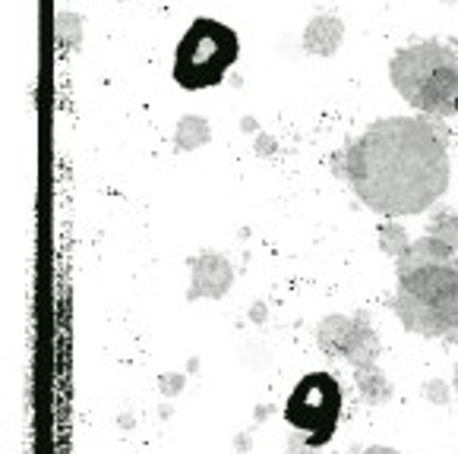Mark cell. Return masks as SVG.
Instances as JSON below:
<instances>
[{
    "label": "cell",
    "mask_w": 458,
    "mask_h": 454,
    "mask_svg": "<svg viewBox=\"0 0 458 454\" xmlns=\"http://www.w3.org/2000/svg\"><path fill=\"white\" fill-rule=\"evenodd\" d=\"M455 114H458V98H455Z\"/></svg>",
    "instance_id": "obj_17"
},
{
    "label": "cell",
    "mask_w": 458,
    "mask_h": 454,
    "mask_svg": "<svg viewBox=\"0 0 458 454\" xmlns=\"http://www.w3.org/2000/svg\"><path fill=\"white\" fill-rule=\"evenodd\" d=\"M342 32L344 29L335 16H317L303 32V47L317 54V57H332L338 51V45H342Z\"/></svg>",
    "instance_id": "obj_8"
},
{
    "label": "cell",
    "mask_w": 458,
    "mask_h": 454,
    "mask_svg": "<svg viewBox=\"0 0 458 454\" xmlns=\"http://www.w3.org/2000/svg\"><path fill=\"white\" fill-rule=\"evenodd\" d=\"M392 86L404 101L424 114L455 111L458 98V54L443 41H418L392 57L389 63Z\"/></svg>",
    "instance_id": "obj_3"
},
{
    "label": "cell",
    "mask_w": 458,
    "mask_h": 454,
    "mask_svg": "<svg viewBox=\"0 0 458 454\" xmlns=\"http://www.w3.org/2000/svg\"><path fill=\"white\" fill-rule=\"evenodd\" d=\"M237 35L225 22L216 20H196L183 32L181 45L174 54V82L181 88H209L225 80L237 61Z\"/></svg>",
    "instance_id": "obj_4"
},
{
    "label": "cell",
    "mask_w": 458,
    "mask_h": 454,
    "mask_svg": "<svg viewBox=\"0 0 458 454\" xmlns=\"http://www.w3.org/2000/svg\"><path fill=\"white\" fill-rule=\"evenodd\" d=\"M358 388H360V398H364L367 404H383L392 394L389 382H386V375L379 373L377 366L358 369Z\"/></svg>",
    "instance_id": "obj_9"
},
{
    "label": "cell",
    "mask_w": 458,
    "mask_h": 454,
    "mask_svg": "<svg viewBox=\"0 0 458 454\" xmlns=\"http://www.w3.org/2000/svg\"><path fill=\"white\" fill-rule=\"evenodd\" d=\"M392 309L402 325L424 338H439L458 328V265L427 262L398 272Z\"/></svg>",
    "instance_id": "obj_2"
},
{
    "label": "cell",
    "mask_w": 458,
    "mask_h": 454,
    "mask_svg": "<svg viewBox=\"0 0 458 454\" xmlns=\"http://www.w3.org/2000/svg\"><path fill=\"white\" fill-rule=\"evenodd\" d=\"M427 398H430V401H437V404L449 401V394H445L443 382H427Z\"/></svg>",
    "instance_id": "obj_14"
},
{
    "label": "cell",
    "mask_w": 458,
    "mask_h": 454,
    "mask_svg": "<svg viewBox=\"0 0 458 454\" xmlns=\"http://www.w3.org/2000/svg\"><path fill=\"white\" fill-rule=\"evenodd\" d=\"M455 391H458V363H455Z\"/></svg>",
    "instance_id": "obj_16"
},
{
    "label": "cell",
    "mask_w": 458,
    "mask_h": 454,
    "mask_svg": "<svg viewBox=\"0 0 458 454\" xmlns=\"http://www.w3.org/2000/svg\"><path fill=\"white\" fill-rule=\"evenodd\" d=\"M427 234L437 237L439 243H445V247L455 249V253H458V214L449 212V208L437 212L430 218V224H427Z\"/></svg>",
    "instance_id": "obj_10"
},
{
    "label": "cell",
    "mask_w": 458,
    "mask_h": 454,
    "mask_svg": "<svg viewBox=\"0 0 458 454\" xmlns=\"http://www.w3.org/2000/svg\"><path fill=\"white\" fill-rule=\"evenodd\" d=\"M379 247L398 259V256L408 249V237H404V231L398 224H389V227H383V231H379Z\"/></svg>",
    "instance_id": "obj_12"
},
{
    "label": "cell",
    "mask_w": 458,
    "mask_h": 454,
    "mask_svg": "<svg viewBox=\"0 0 458 454\" xmlns=\"http://www.w3.org/2000/svg\"><path fill=\"white\" fill-rule=\"evenodd\" d=\"M364 454H398L395 448H386V445H373V448H367Z\"/></svg>",
    "instance_id": "obj_15"
},
{
    "label": "cell",
    "mask_w": 458,
    "mask_h": 454,
    "mask_svg": "<svg viewBox=\"0 0 458 454\" xmlns=\"http://www.w3.org/2000/svg\"><path fill=\"white\" fill-rule=\"evenodd\" d=\"M158 388H162L165 394H177L183 388V375H162V379H158Z\"/></svg>",
    "instance_id": "obj_13"
},
{
    "label": "cell",
    "mask_w": 458,
    "mask_h": 454,
    "mask_svg": "<svg viewBox=\"0 0 458 454\" xmlns=\"http://www.w3.org/2000/svg\"><path fill=\"white\" fill-rule=\"evenodd\" d=\"M317 340H319V348H323V354L342 357V360H348L354 369L377 366L379 340L367 313L351 315V319L348 315H326L317 328Z\"/></svg>",
    "instance_id": "obj_6"
},
{
    "label": "cell",
    "mask_w": 458,
    "mask_h": 454,
    "mask_svg": "<svg viewBox=\"0 0 458 454\" xmlns=\"http://www.w3.org/2000/svg\"><path fill=\"white\" fill-rule=\"evenodd\" d=\"M177 133H181L177 136V146L181 148H196L209 139V127H206V121H199V117H187V121H181Z\"/></svg>",
    "instance_id": "obj_11"
},
{
    "label": "cell",
    "mask_w": 458,
    "mask_h": 454,
    "mask_svg": "<svg viewBox=\"0 0 458 454\" xmlns=\"http://www.w3.org/2000/svg\"><path fill=\"white\" fill-rule=\"evenodd\" d=\"M338 414H342V388L335 375L310 373L294 385V391L284 401V420L294 433H303V439L313 448L326 445L335 433Z\"/></svg>",
    "instance_id": "obj_5"
},
{
    "label": "cell",
    "mask_w": 458,
    "mask_h": 454,
    "mask_svg": "<svg viewBox=\"0 0 458 454\" xmlns=\"http://www.w3.org/2000/svg\"><path fill=\"white\" fill-rule=\"evenodd\" d=\"M342 174L377 214H420L449 187L445 139L420 117H386L348 148Z\"/></svg>",
    "instance_id": "obj_1"
},
{
    "label": "cell",
    "mask_w": 458,
    "mask_h": 454,
    "mask_svg": "<svg viewBox=\"0 0 458 454\" xmlns=\"http://www.w3.org/2000/svg\"><path fill=\"white\" fill-rule=\"evenodd\" d=\"M190 272H193V288H190L187 300H199V297H218L228 294V288L234 284V265L218 253H199L190 259Z\"/></svg>",
    "instance_id": "obj_7"
}]
</instances>
